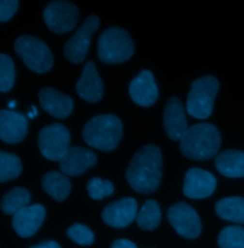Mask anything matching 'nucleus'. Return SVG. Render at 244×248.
I'll return each mask as SVG.
<instances>
[{"label": "nucleus", "mask_w": 244, "mask_h": 248, "mask_svg": "<svg viewBox=\"0 0 244 248\" xmlns=\"http://www.w3.org/2000/svg\"><path fill=\"white\" fill-rule=\"evenodd\" d=\"M162 155L160 149L148 144L140 148L133 156L127 170L126 179L137 193L151 194L160 185L162 172Z\"/></svg>", "instance_id": "f257e3e1"}, {"label": "nucleus", "mask_w": 244, "mask_h": 248, "mask_svg": "<svg viewBox=\"0 0 244 248\" xmlns=\"http://www.w3.org/2000/svg\"><path fill=\"white\" fill-rule=\"evenodd\" d=\"M220 143V134L214 125L198 124L187 129L180 140V147L186 157L205 160L217 153Z\"/></svg>", "instance_id": "f03ea898"}, {"label": "nucleus", "mask_w": 244, "mask_h": 248, "mask_svg": "<svg viewBox=\"0 0 244 248\" xmlns=\"http://www.w3.org/2000/svg\"><path fill=\"white\" fill-rule=\"evenodd\" d=\"M122 133V121L115 115L105 114L92 118L85 124L82 136L89 146L103 152H110L119 145Z\"/></svg>", "instance_id": "7ed1b4c3"}, {"label": "nucleus", "mask_w": 244, "mask_h": 248, "mask_svg": "<svg viewBox=\"0 0 244 248\" xmlns=\"http://www.w3.org/2000/svg\"><path fill=\"white\" fill-rule=\"evenodd\" d=\"M135 52L130 34L120 27H111L98 38L97 55L99 60L108 64H118L128 61Z\"/></svg>", "instance_id": "20e7f679"}, {"label": "nucleus", "mask_w": 244, "mask_h": 248, "mask_svg": "<svg viewBox=\"0 0 244 248\" xmlns=\"http://www.w3.org/2000/svg\"><path fill=\"white\" fill-rule=\"evenodd\" d=\"M218 87L217 79L212 76H204L196 79L191 85V91L187 97V113L198 120L209 118Z\"/></svg>", "instance_id": "39448f33"}, {"label": "nucleus", "mask_w": 244, "mask_h": 248, "mask_svg": "<svg viewBox=\"0 0 244 248\" xmlns=\"http://www.w3.org/2000/svg\"><path fill=\"white\" fill-rule=\"evenodd\" d=\"M15 49L26 66L34 73L44 74L54 65V57L47 44L34 36H19L15 42Z\"/></svg>", "instance_id": "423d86ee"}, {"label": "nucleus", "mask_w": 244, "mask_h": 248, "mask_svg": "<svg viewBox=\"0 0 244 248\" xmlns=\"http://www.w3.org/2000/svg\"><path fill=\"white\" fill-rule=\"evenodd\" d=\"M69 130L61 124L43 127L38 135V147L41 155L51 161L61 159L70 148Z\"/></svg>", "instance_id": "0eeeda50"}, {"label": "nucleus", "mask_w": 244, "mask_h": 248, "mask_svg": "<svg viewBox=\"0 0 244 248\" xmlns=\"http://www.w3.org/2000/svg\"><path fill=\"white\" fill-rule=\"evenodd\" d=\"M43 17L50 31L66 33L76 27L78 9L70 1H51L44 9Z\"/></svg>", "instance_id": "6e6552de"}, {"label": "nucleus", "mask_w": 244, "mask_h": 248, "mask_svg": "<svg viewBox=\"0 0 244 248\" xmlns=\"http://www.w3.org/2000/svg\"><path fill=\"white\" fill-rule=\"evenodd\" d=\"M167 218L176 232L187 240H194L200 235L201 222L196 210L185 202L173 204Z\"/></svg>", "instance_id": "1a4fd4ad"}, {"label": "nucleus", "mask_w": 244, "mask_h": 248, "mask_svg": "<svg viewBox=\"0 0 244 248\" xmlns=\"http://www.w3.org/2000/svg\"><path fill=\"white\" fill-rule=\"evenodd\" d=\"M98 16H89L76 33L65 43L64 56L69 62L81 63L85 60L90 47L92 34L98 28Z\"/></svg>", "instance_id": "9d476101"}, {"label": "nucleus", "mask_w": 244, "mask_h": 248, "mask_svg": "<svg viewBox=\"0 0 244 248\" xmlns=\"http://www.w3.org/2000/svg\"><path fill=\"white\" fill-rule=\"evenodd\" d=\"M216 180L208 171L191 168L185 175L183 194L189 199H205L215 189Z\"/></svg>", "instance_id": "9b49d317"}, {"label": "nucleus", "mask_w": 244, "mask_h": 248, "mask_svg": "<svg viewBox=\"0 0 244 248\" xmlns=\"http://www.w3.org/2000/svg\"><path fill=\"white\" fill-rule=\"evenodd\" d=\"M137 215V203L133 198H123L108 204L103 212V221L114 228H124L133 222Z\"/></svg>", "instance_id": "f8f14e48"}, {"label": "nucleus", "mask_w": 244, "mask_h": 248, "mask_svg": "<svg viewBox=\"0 0 244 248\" xmlns=\"http://www.w3.org/2000/svg\"><path fill=\"white\" fill-rule=\"evenodd\" d=\"M96 155L84 147H70L60 159L61 172L66 176H79L95 165Z\"/></svg>", "instance_id": "ddd939ff"}, {"label": "nucleus", "mask_w": 244, "mask_h": 248, "mask_svg": "<svg viewBox=\"0 0 244 248\" xmlns=\"http://www.w3.org/2000/svg\"><path fill=\"white\" fill-rule=\"evenodd\" d=\"M46 210L41 204L28 205L17 211L13 217V227L21 238H30L42 225Z\"/></svg>", "instance_id": "4468645a"}, {"label": "nucleus", "mask_w": 244, "mask_h": 248, "mask_svg": "<svg viewBox=\"0 0 244 248\" xmlns=\"http://www.w3.org/2000/svg\"><path fill=\"white\" fill-rule=\"evenodd\" d=\"M129 93L133 101L139 106L152 105L158 97V89L152 73L148 70L141 71L131 81Z\"/></svg>", "instance_id": "2eb2a0df"}, {"label": "nucleus", "mask_w": 244, "mask_h": 248, "mask_svg": "<svg viewBox=\"0 0 244 248\" xmlns=\"http://www.w3.org/2000/svg\"><path fill=\"white\" fill-rule=\"evenodd\" d=\"M28 121L20 113L1 110L0 139L9 144L20 142L27 135Z\"/></svg>", "instance_id": "dca6fc26"}, {"label": "nucleus", "mask_w": 244, "mask_h": 248, "mask_svg": "<svg viewBox=\"0 0 244 248\" xmlns=\"http://www.w3.org/2000/svg\"><path fill=\"white\" fill-rule=\"evenodd\" d=\"M38 98L43 110L57 119H66L74 109V101L71 96L51 87L42 88L38 93Z\"/></svg>", "instance_id": "f3484780"}, {"label": "nucleus", "mask_w": 244, "mask_h": 248, "mask_svg": "<svg viewBox=\"0 0 244 248\" xmlns=\"http://www.w3.org/2000/svg\"><path fill=\"white\" fill-rule=\"evenodd\" d=\"M163 124L167 136L173 140H181L189 128L184 113L183 103L177 96H172L166 103Z\"/></svg>", "instance_id": "a211bd4d"}, {"label": "nucleus", "mask_w": 244, "mask_h": 248, "mask_svg": "<svg viewBox=\"0 0 244 248\" xmlns=\"http://www.w3.org/2000/svg\"><path fill=\"white\" fill-rule=\"evenodd\" d=\"M77 94L84 100L95 103L103 96V82L99 77L94 63L88 62L82 71V75L76 85Z\"/></svg>", "instance_id": "6ab92c4d"}, {"label": "nucleus", "mask_w": 244, "mask_h": 248, "mask_svg": "<svg viewBox=\"0 0 244 248\" xmlns=\"http://www.w3.org/2000/svg\"><path fill=\"white\" fill-rule=\"evenodd\" d=\"M216 170L227 178H244V152L227 150L216 155L214 159Z\"/></svg>", "instance_id": "aec40b11"}, {"label": "nucleus", "mask_w": 244, "mask_h": 248, "mask_svg": "<svg viewBox=\"0 0 244 248\" xmlns=\"http://www.w3.org/2000/svg\"><path fill=\"white\" fill-rule=\"evenodd\" d=\"M43 190L57 202L65 201L71 192V182L68 177L58 171L46 173L41 181Z\"/></svg>", "instance_id": "412c9836"}, {"label": "nucleus", "mask_w": 244, "mask_h": 248, "mask_svg": "<svg viewBox=\"0 0 244 248\" xmlns=\"http://www.w3.org/2000/svg\"><path fill=\"white\" fill-rule=\"evenodd\" d=\"M216 215L225 220L244 224V198L229 197L215 203Z\"/></svg>", "instance_id": "4be33fe9"}, {"label": "nucleus", "mask_w": 244, "mask_h": 248, "mask_svg": "<svg viewBox=\"0 0 244 248\" xmlns=\"http://www.w3.org/2000/svg\"><path fill=\"white\" fill-rule=\"evenodd\" d=\"M30 202V194L27 189L15 187L2 198L1 210L7 215H15L20 209L28 206Z\"/></svg>", "instance_id": "5701e85b"}, {"label": "nucleus", "mask_w": 244, "mask_h": 248, "mask_svg": "<svg viewBox=\"0 0 244 248\" xmlns=\"http://www.w3.org/2000/svg\"><path fill=\"white\" fill-rule=\"evenodd\" d=\"M136 219L138 227L143 230L152 231L155 229L161 220V211L158 203L153 200L145 202Z\"/></svg>", "instance_id": "b1692460"}, {"label": "nucleus", "mask_w": 244, "mask_h": 248, "mask_svg": "<svg viewBox=\"0 0 244 248\" xmlns=\"http://www.w3.org/2000/svg\"><path fill=\"white\" fill-rule=\"evenodd\" d=\"M22 171L19 157L15 154L0 152V182L5 183L17 178Z\"/></svg>", "instance_id": "393cba45"}, {"label": "nucleus", "mask_w": 244, "mask_h": 248, "mask_svg": "<svg viewBox=\"0 0 244 248\" xmlns=\"http://www.w3.org/2000/svg\"><path fill=\"white\" fill-rule=\"evenodd\" d=\"M220 248H244V228L238 225L225 227L218 236Z\"/></svg>", "instance_id": "a878e982"}, {"label": "nucleus", "mask_w": 244, "mask_h": 248, "mask_svg": "<svg viewBox=\"0 0 244 248\" xmlns=\"http://www.w3.org/2000/svg\"><path fill=\"white\" fill-rule=\"evenodd\" d=\"M15 70L13 60L5 54L0 55V91H10L15 83Z\"/></svg>", "instance_id": "bb28decb"}, {"label": "nucleus", "mask_w": 244, "mask_h": 248, "mask_svg": "<svg viewBox=\"0 0 244 248\" xmlns=\"http://www.w3.org/2000/svg\"><path fill=\"white\" fill-rule=\"evenodd\" d=\"M114 185L110 181H103L99 178H92L87 184V191L90 198L101 201L114 193Z\"/></svg>", "instance_id": "cd10ccee"}, {"label": "nucleus", "mask_w": 244, "mask_h": 248, "mask_svg": "<svg viewBox=\"0 0 244 248\" xmlns=\"http://www.w3.org/2000/svg\"><path fill=\"white\" fill-rule=\"evenodd\" d=\"M67 236L73 242L82 247L91 246L94 241L92 231L89 227L81 223H76L70 226L67 230Z\"/></svg>", "instance_id": "c85d7f7f"}, {"label": "nucleus", "mask_w": 244, "mask_h": 248, "mask_svg": "<svg viewBox=\"0 0 244 248\" xmlns=\"http://www.w3.org/2000/svg\"><path fill=\"white\" fill-rule=\"evenodd\" d=\"M18 8L16 0H1L0 1V21L5 22L12 18Z\"/></svg>", "instance_id": "c756f323"}, {"label": "nucleus", "mask_w": 244, "mask_h": 248, "mask_svg": "<svg viewBox=\"0 0 244 248\" xmlns=\"http://www.w3.org/2000/svg\"><path fill=\"white\" fill-rule=\"evenodd\" d=\"M110 248H137V246L130 242L129 240H125V239H122V240H117L115 241Z\"/></svg>", "instance_id": "7c9ffc66"}, {"label": "nucleus", "mask_w": 244, "mask_h": 248, "mask_svg": "<svg viewBox=\"0 0 244 248\" xmlns=\"http://www.w3.org/2000/svg\"><path fill=\"white\" fill-rule=\"evenodd\" d=\"M30 248H61V246L55 241H44L40 244Z\"/></svg>", "instance_id": "2f4dec72"}, {"label": "nucleus", "mask_w": 244, "mask_h": 248, "mask_svg": "<svg viewBox=\"0 0 244 248\" xmlns=\"http://www.w3.org/2000/svg\"><path fill=\"white\" fill-rule=\"evenodd\" d=\"M15 106H16V101H15V100H13V101H11V102L9 103V107H10L11 109L15 108Z\"/></svg>", "instance_id": "473e14b6"}, {"label": "nucleus", "mask_w": 244, "mask_h": 248, "mask_svg": "<svg viewBox=\"0 0 244 248\" xmlns=\"http://www.w3.org/2000/svg\"><path fill=\"white\" fill-rule=\"evenodd\" d=\"M31 110H32V111H31V112H32V114H33V115H34V117H36V116H37V115H38V111H37V110H36V108H35V106H33V105H32V106H31Z\"/></svg>", "instance_id": "72a5a7b5"}, {"label": "nucleus", "mask_w": 244, "mask_h": 248, "mask_svg": "<svg viewBox=\"0 0 244 248\" xmlns=\"http://www.w3.org/2000/svg\"><path fill=\"white\" fill-rule=\"evenodd\" d=\"M28 117H29V118H30V119L34 118V115L32 114V112H31V111H29V112H28Z\"/></svg>", "instance_id": "f704fd0d"}]
</instances>
